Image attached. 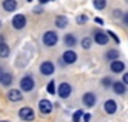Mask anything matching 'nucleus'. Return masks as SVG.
Instances as JSON below:
<instances>
[{
  "label": "nucleus",
  "mask_w": 128,
  "mask_h": 122,
  "mask_svg": "<svg viewBox=\"0 0 128 122\" xmlns=\"http://www.w3.org/2000/svg\"><path fill=\"white\" fill-rule=\"evenodd\" d=\"M91 121V115H90V113H85V115H84V122H90Z\"/></svg>",
  "instance_id": "nucleus-30"
},
{
  "label": "nucleus",
  "mask_w": 128,
  "mask_h": 122,
  "mask_svg": "<svg viewBox=\"0 0 128 122\" xmlns=\"http://www.w3.org/2000/svg\"><path fill=\"white\" fill-rule=\"evenodd\" d=\"M26 24H27V20L22 14H18L12 18V26H14L15 30H22L26 27Z\"/></svg>",
  "instance_id": "nucleus-3"
},
{
  "label": "nucleus",
  "mask_w": 128,
  "mask_h": 122,
  "mask_svg": "<svg viewBox=\"0 0 128 122\" xmlns=\"http://www.w3.org/2000/svg\"><path fill=\"white\" fill-rule=\"evenodd\" d=\"M67 24H68L67 16H64V15H58V16L55 18V26H57V28H66Z\"/></svg>",
  "instance_id": "nucleus-16"
},
{
  "label": "nucleus",
  "mask_w": 128,
  "mask_h": 122,
  "mask_svg": "<svg viewBox=\"0 0 128 122\" xmlns=\"http://www.w3.org/2000/svg\"><path fill=\"white\" fill-rule=\"evenodd\" d=\"M94 42L98 43V45H106V43L109 42V36H107L104 31L97 30L96 33H94Z\"/></svg>",
  "instance_id": "nucleus-10"
},
{
  "label": "nucleus",
  "mask_w": 128,
  "mask_h": 122,
  "mask_svg": "<svg viewBox=\"0 0 128 122\" xmlns=\"http://www.w3.org/2000/svg\"><path fill=\"white\" fill-rule=\"evenodd\" d=\"M112 90H113L115 94H118V95H122V94H125V91H127L124 82H113L112 84Z\"/></svg>",
  "instance_id": "nucleus-13"
},
{
  "label": "nucleus",
  "mask_w": 128,
  "mask_h": 122,
  "mask_svg": "<svg viewBox=\"0 0 128 122\" xmlns=\"http://www.w3.org/2000/svg\"><path fill=\"white\" fill-rule=\"evenodd\" d=\"M3 74H4V72H3V70L0 68V80H2V78H3Z\"/></svg>",
  "instance_id": "nucleus-32"
},
{
  "label": "nucleus",
  "mask_w": 128,
  "mask_h": 122,
  "mask_svg": "<svg viewBox=\"0 0 128 122\" xmlns=\"http://www.w3.org/2000/svg\"><path fill=\"white\" fill-rule=\"evenodd\" d=\"M39 110H40L43 115H49V113L52 112V103H51L49 100H46V98L40 100V101H39Z\"/></svg>",
  "instance_id": "nucleus-6"
},
{
  "label": "nucleus",
  "mask_w": 128,
  "mask_h": 122,
  "mask_svg": "<svg viewBox=\"0 0 128 122\" xmlns=\"http://www.w3.org/2000/svg\"><path fill=\"white\" fill-rule=\"evenodd\" d=\"M39 2H40V3H42V4H45V3H46V2H48V0H39Z\"/></svg>",
  "instance_id": "nucleus-34"
},
{
  "label": "nucleus",
  "mask_w": 128,
  "mask_h": 122,
  "mask_svg": "<svg viewBox=\"0 0 128 122\" xmlns=\"http://www.w3.org/2000/svg\"><path fill=\"white\" fill-rule=\"evenodd\" d=\"M86 21H88V16H86V15H79V16L76 18V22H78V24H86Z\"/></svg>",
  "instance_id": "nucleus-25"
},
{
  "label": "nucleus",
  "mask_w": 128,
  "mask_h": 122,
  "mask_svg": "<svg viewBox=\"0 0 128 122\" xmlns=\"http://www.w3.org/2000/svg\"><path fill=\"white\" fill-rule=\"evenodd\" d=\"M2 43H4V40H3V36H0V45Z\"/></svg>",
  "instance_id": "nucleus-33"
},
{
  "label": "nucleus",
  "mask_w": 128,
  "mask_h": 122,
  "mask_svg": "<svg viewBox=\"0 0 128 122\" xmlns=\"http://www.w3.org/2000/svg\"><path fill=\"white\" fill-rule=\"evenodd\" d=\"M122 82H124L125 85H128V73H125V74L122 76Z\"/></svg>",
  "instance_id": "nucleus-31"
},
{
  "label": "nucleus",
  "mask_w": 128,
  "mask_h": 122,
  "mask_svg": "<svg viewBox=\"0 0 128 122\" xmlns=\"http://www.w3.org/2000/svg\"><path fill=\"white\" fill-rule=\"evenodd\" d=\"M91 45H92V40H91V37H84L82 39V42H80V46L84 48V49H90L91 48Z\"/></svg>",
  "instance_id": "nucleus-22"
},
{
  "label": "nucleus",
  "mask_w": 128,
  "mask_h": 122,
  "mask_svg": "<svg viewBox=\"0 0 128 122\" xmlns=\"http://www.w3.org/2000/svg\"><path fill=\"white\" fill-rule=\"evenodd\" d=\"M124 68H125V64H124L122 61H119V60L112 61V64H110V70H112L113 73H122Z\"/></svg>",
  "instance_id": "nucleus-12"
},
{
  "label": "nucleus",
  "mask_w": 128,
  "mask_h": 122,
  "mask_svg": "<svg viewBox=\"0 0 128 122\" xmlns=\"http://www.w3.org/2000/svg\"><path fill=\"white\" fill-rule=\"evenodd\" d=\"M20 118L22 121H33L34 119V112L32 107H22L20 109Z\"/></svg>",
  "instance_id": "nucleus-8"
},
{
  "label": "nucleus",
  "mask_w": 128,
  "mask_h": 122,
  "mask_svg": "<svg viewBox=\"0 0 128 122\" xmlns=\"http://www.w3.org/2000/svg\"><path fill=\"white\" fill-rule=\"evenodd\" d=\"M70 94H72V86H70V84L63 82V84L58 85V95H60L61 98H67V97H70Z\"/></svg>",
  "instance_id": "nucleus-7"
},
{
  "label": "nucleus",
  "mask_w": 128,
  "mask_h": 122,
  "mask_svg": "<svg viewBox=\"0 0 128 122\" xmlns=\"http://www.w3.org/2000/svg\"><path fill=\"white\" fill-rule=\"evenodd\" d=\"M122 21H124V24L128 27V12H125V14L122 15Z\"/></svg>",
  "instance_id": "nucleus-29"
},
{
  "label": "nucleus",
  "mask_w": 128,
  "mask_h": 122,
  "mask_svg": "<svg viewBox=\"0 0 128 122\" xmlns=\"http://www.w3.org/2000/svg\"><path fill=\"white\" fill-rule=\"evenodd\" d=\"M16 6H18V3L15 0H4L3 2V9L6 12H14L16 9Z\"/></svg>",
  "instance_id": "nucleus-15"
},
{
  "label": "nucleus",
  "mask_w": 128,
  "mask_h": 122,
  "mask_svg": "<svg viewBox=\"0 0 128 122\" xmlns=\"http://www.w3.org/2000/svg\"><path fill=\"white\" fill-rule=\"evenodd\" d=\"M9 54H10L9 46H8L6 43H2V45H0V57H2V58H8Z\"/></svg>",
  "instance_id": "nucleus-19"
},
{
  "label": "nucleus",
  "mask_w": 128,
  "mask_h": 122,
  "mask_svg": "<svg viewBox=\"0 0 128 122\" xmlns=\"http://www.w3.org/2000/svg\"><path fill=\"white\" fill-rule=\"evenodd\" d=\"M82 101H84V104L86 107H92V106H96V103H97V95L94 92H86V94H84Z\"/></svg>",
  "instance_id": "nucleus-5"
},
{
  "label": "nucleus",
  "mask_w": 128,
  "mask_h": 122,
  "mask_svg": "<svg viewBox=\"0 0 128 122\" xmlns=\"http://www.w3.org/2000/svg\"><path fill=\"white\" fill-rule=\"evenodd\" d=\"M8 98L10 101L16 103V101H21L22 100V94H21V91H18V90H10V91L8 92Z\"/></svg>",
  "instance_id": "nucleus-14"
},
{
  "label": "nucleus",
  "mask_w": 128,
  "mask_h": 122,
  "mask_svg": "<svg viewBox=\"0 0 128 122\" xmlns=\"http://www.w3.org/2000/svg\"><path fill=\"white\" fill-rule=\"evenodd\" d=\"M48 92H49V94H55V82H54V80H51V82L48 84Z\"/></svg>",
  "instance_id": "nucleus-26"
},
{
  "label": "nucleus",
  "mask_w": 128,
  "mask_h": 122,
  "mask_svg": "<svg viewBox=\"0 0 128 122\" xmlns=\"http://www.w3.org/2000/svg\"><path fill=\"white\" fill-rule=\"evenodd\" d=\"M112 79L110 78H104V79H101V85L104 86V88H109V86H112Z\"/></svg>",
  "instance_id": "nucleus-23"
},
{
  "label": "nucleus",
  "mask_w": 128,
  "mask_h": 122,
  "mask_svg": "<svg viewBox=\"0 0 128 122\" xmlns=\"http://www.w3.org/2000/svg\"><path fill=\"white\" fill-rule=\"evenodd\" d=\"M76 60H78V55H76V52H74L73 49H67L63 54V62L64 64H73V62H76Z\"/></svg>",
  "instance_id": "nucleus-9"
},
{
  "label": "nucleus",
  "mask_w": 128,
  "mask_h": 122,
  "mask_svg": "<svg viewBox=\"0 0 128 122\" xmlns=\"http://www.w3.org/2000/svg\"><path fill=\"white\" fill-rule=\"evenodd\" d=\"M54 72H55V66H54V62H51V61H43V62L40 64V73H42V74H45V76H51Z\"/></svg>",
  "instance_id": "nucleus-4"
},
{
  "label": "nucleus",
  "mask_w": 128,
  "mask_h": 122,
  "mask_svg": "<svg viewBox=\"0 0 128 122\" xmlns=\"http://www.w3.org/2000/svg\"><path fill=\"white\" fill-rule=\"evenodd\" d=\"M12 80H14V78H12V74H10V73H4L0 82H2V84H3L4 86H9V85L12 84Z\"/></svg>",
  "instance_id": "nucleus-21"
},
{
  "label": "nucleus",
  "mask_w": 128,
  "mask_h": 122,
  "mask_svg": "<svg viewBox=\"0 0 128 122\" xmlns=\"http://www.w3.org/2000/svg\"><path fill=\"white\" fill-rule=\"evenodd\" d=\"M64 43H66L67 46L73 48V46H74V45L78 43V40H76V36H74V34H72V33L66 34V36H64Z\"/></svg>",
  "instance_id": "nucleus-17"
},
{
  "label": "nucleus",
  "mask_w": 128,
  "mask_h": 122,
  "mask_svg": "<svg viewBox=\"0 0 128 122\" xmlns=\"http://www.w3.org/2000/svg\"><path fill=\"white\" fill-rule=\"evenodd\" d=\"M118 57H119V52H118L116 49H109V51L106 52V60L115 61V60H118Z\"/></svg>",
  "instance_id": "nucleus-18"
},
{
  "label": "nucleus",
  "mask_w": 128,
  "mask_h": 122,
  "mask_svg": "<svg viewBox=\"0 0 128 122\" xmlns=\"http://www.w3.org/2000/svg\"><path fill=\"white\" fill-rule=\"evenodd\" d=\"M20 88H21L22 91H26V92L33 91V88H34V79H33L30 74L24 76V78L20 80Z\"/></svg>",
  "instance_id": "nucleus-1"
},
{
  "label": "nucleus",
  "mask_w": 128,
  "mask_h": 122,
  "mask_svg": "<svg viewBox=\"0 0 128 122\" xmlns=\"http://www.w3.org/2000/svg\"><path fill=\"white\" fill-rule=\"evenodd\" d=\"M82 115H84V112H82V110H76V113L73 115V122H80Z\"/></svg>",
  "instance_id": "nucleus-24"
},
{
  "label": "nucleus",
  "mask_w": 128,
  "mask_h": 122,
  "mask_svg": "<svg viewBox=\"0 0 128 122\" xmlns=\"http://www.w3.org/2000/svg\"><path fill=\"white\" fill-rule=\"evenodd\" d=\"M107 36H110V37H112V39H113L116 43H119V37H118V36H116L113 31H107Z\"/></svg>",
  "instance_id": "nucleus-28"
},
{
  "label": "nucleus",
  "mask_w": 128,
  "mask_h": 122,
  "mask_svg": "<svg viewBox=\"0 0 128 122\" xmlns=\"http://www.w3.org/2000/svg\"><path fill=\"white\" fill-rule=\"evenodd\" d=\"M92 4L97 10H103L107 6V0H92Z\"/></svg>",
  "instance_id": "nucleus-20"
},
{
  "label": "nucleus",
  "mask_w": 128,
  "mask_h": 122,
  "mask_svg": "<svg viewBox=\"0 0 128 122\" xmlns=\"http://www.w3.org/2000/svg\"><path fill=\"white\" fill-rule=\"evenodd\" d=\"M0 122H8V121H0Z\"/></svg>",
  "instance_id": "nucleus-35"
},
{
  "label": "nucleus",
  "mask_w": 128,
  "mask_h": 122,
  "mask_svg": "<svg viewBox=\"0 0 128 122\" xmlns=\"http://www.w3.org/2000/svg\"><path fill=\"white\" fill-rule=\"evenodd\" d=\"M122 15H124V12H122L121 9H115V10H113V16H115V18H121V20H122Z\"/></svg>",
  "instance_id": "nucleus-27"
},
{
  "label": "nucleus",
  "mask_w": 128,
  "mask_h": 122,
  "mask_svg": "<svg viewBox=\"0 0 128 122\" xmlns=\"http://www.w3.org/2000/svg\"><path fill=\"white\" fill-rule=\"evenodd\" d=\"M104 110H106V113L113 115V113L118 110V104H116V101H115V100H106V103H104Z\"/></svg>",
  "instance_id": "nucleus-11"
},
{
  "label": "nucleus",
  "mask_w": 128,
  "mask_h": 122,
  "mask_svg": "<svg viewBox=\"0 0 128 122\" xmlns=\"http://www.w3.org/2000/svg\"><path fill=\"white\" fill-rule=\"evenodd\" d=\"M127 3H128V0H127Z\"/></svg>",
  "instance_id": "nucleus-36"
},
{
  "label": "nucleus",
  "mask_w": 128,
  "mask_h": 122,
  "mask_svg": "<svg viewBox=\"0 0 128 122\" xmlns=\"http://www.w3.org/2000/svg\"><path fill=\"white\" fill-rule=\"evenodd\" d=\"M42 40H43V43H45L46 46H54V45H57V42H58V34H57L55 31H46V33L43 34Z\"/></svg>",
  "instance_id": "nucleus-2"
}]
</instances>
